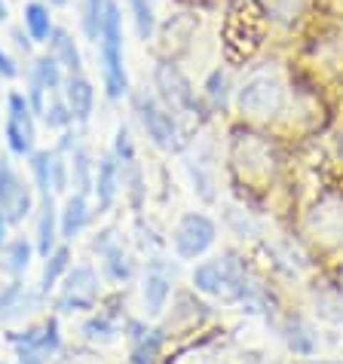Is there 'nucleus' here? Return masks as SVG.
<instances>
[{
	"mask_svg": "<svg viewBox=\"0 0 343 364\" xmlns=\"http://www.w3.org/2000/svg\"><path fill=\"white\" fill-rule=\"evenodd\" d=\"M98 68H102V86L107 101H123L132 92L126 70V49H123V4L107 0L105 6V22L98 34Z\"/></svg>",
	"mask_w": 343,
	"mask_h": 364,
	"instance_id": "1",
	"label": "nucleus"
},
{
	"mask_svg": "<svg viewBox=\"0 0 343 364\" xmlns=\"http://www.w3.org/2000/svg\"><path fill=\"white\" fill-rule=\"evenodd\" d=\"M89 218H93V211H89V196H83V193L68 196L62 211H58V232H62V239L65 242L77 239L80 232L86 230Z\"/></svg>",
	"mask_w": 343,
	"mask_h": 364,
	"instance_id": "15",
	"label": "nucleus"
},
{
	"mask_svg": "<svg viewBox=\"0 0 343 364\" xmlns=\"http://www.w3.org/2000/svg\"><path fill=\"white\" fill-rule=\"evenodd\" d=\"M68 163H70V187L74 193H83L89 196L93 193V184H95V159H93V150L86 147V141L68 154Z\"/></svg>",
	"mask_w": 343,
	"mask_h": 364,
	"instance_id": "16",
	"label": "nucleus"
},
{
	"mask_svg": "<svg viewBox=\"0 0 343 364\" xmlns=\"http://www.w3.org/2000/svg\"><path fill=\"white\" fill-rule=\"evenodd\" d=\"M215 236H218L215 220L203 215V211H190L172 230V248H175V255L181 260H196L215 245Z\"/></svg>",
	"mask_w": 343,
	"mask_h": 364,
	"instance_id": "7",
	"label": "nucleus"
},
{
	"mask_svg": "<svg viewBox=\"0 0 343 364\" xmlns=\"http://www.w3.org/2000/svg\"><path fill=\"white\" fill-rule=\"evenodd\" d=\"M0 255H4V269H6L13 279H19V276H25L28 267H31L34 245H31L28 239H13V242H6Z\"/></svg>",
	"mask_w": 343,
	"mask_h": 364,
	"instance_id": "23",
	"label": "nucleus"
},
{
	"mask_svg": "<svg viewBox=\"0 0 343 364\" xmlns=\"http://www.w3.org/2000/svg\"><path fill=\"white\" fill-rule=\"evenodd\" d=\"M178 4H184V6H211L215 0H178Z\"/></svg>",
	"mask_w": 343,
	"mask_h": 364,
	"instance_id": "39",
	"label": "nucleus"
},
{
	"mask_svg": "<svg viewBox=\"0 0 343 364\" xmlns=\"http://www.w3.org/2000/svg\"><path fill=\"white\" fill-rule=\"evenodd\" d=\"M194 285L209 297H227V300H246L248 285L242 272L230 260H206L194 269Z\"/></svg>",
	"mask_w": 343,
	"mask_h": 364,
	"instance_id": "8",
	"label": "nucleus"
},
{
	"mask_svg": "<svg viewBox=\"0 0 343 364\" xmlns=\"http://www.w3.org/2000/svg\"><path fill=\"white\" fill-rule=\"evenodd\" d=\"M154 92L175 117H184V114L206 117V101L196 95V89L190 86L184 70L175 65V58H159L154 65Z\"/></svg>",
	"mask_w": 343,
	"mask_h": 364,
	"instance_id": "4",
	"label": "nucleus"
},
{
	"mask_svg": "<svg viewBox=\"0 0 343 364\" xmlns=\"http://www.w3.org/2000/svg\"><path fill=\"white\" fill-rule=\"evenodd\" d=\"M31 211H34V190H31V184H25V181H22L16 199L9 202V208L4 211V215H6L9 224H25V218L31 215Z\"/></svg>",
	"mask_w": 343,
	"mask_h": 364,
	"instance_id": "33",
	"label": "nucleus"
},
{
	"mask_svg": "<svg viewBox=\"0 0 343 364\" xmlns=\"http://www.w3.org/2000/svg\"><path fill=\"white\" fill-rule=\"evenodd\" d=\"M105 6H107V0H80V31H83L86 40H93V43H98V34H102Z\"/></svg>",
	"mask_w": 343,
	"mask_h": 364,
	"instance_id": "26",
	"label": "nucleus"
},
{
	"mask_svg": "<svg viewBox=\"0 0 343 364\" xmlns=\"http://www.w3.org/2000/svg\"><path fill=\"white\" fill-rule=\"evenodd\" d=\"M49 184H53V196H62L68 193L70 187V163H68V154L62 150H49Z\"/></svg>",
	"mask_w": 343,
	"mask_h": 364,
	"instance_id": "29",
	"label": "nucleus"
},
{
	"mask_svg": "<svg viewBox=\"0 0 343 364\" xmlns=\"http://www.w3.org/2000/svg\"><path fill=\"white\" fill-rule=\"evenodd\" d=\"M4 138H6L9 156H19V159H28L37 147V114L28 105L22 89H9L6 92Z\"/></svg>",
	"mask_w": 343,
	"mask_h": 364,
	"instance_id": "5",
	"label": "nucleus"
},
{
	"mask_svg": "<svg viewBox=\"0 0 343 364\" xmlns=\"http://www.w3.org/2000/svg\"><path fill=\"white\" fill-rule=\"evenodd\" d=\"M46 53H53L58 58V65L65 68V74H83V53H80L74 34L68 28L56 25L53 34L46 40Z\"/></svg>",
	"mask_w": 343,
	"mask_h": 364,
	"instance_id": "14",
	"label": "nucleus"
},
{
	"mask_svg": "<svg viewBox=\"0 0 343 364\" xmlns=\"http://www.w3.org/2000/svg\"><path fill=\"white\" fill-rule=\"evenodd\" d=\"M132 98V107H135V117L141 129H144V135L150 138V144L157 150H163V154H178L181 150V123L178 117L172 114V110L163 105V101L157 98L154 89H138V92H129Z\"/></svg>",
	"mask_w": 343,
	"mask_h": 364,
	"instance_id": "3",
	"label": "nucleus"
},
{
	"mask_svg": "<svg viewBox=\"0 0 343 364\" xmlns=\"http://www.w3.org/2000/svg\"><path fill=\"white\" fill-rule=\"evenodd\" d=\"M6 22H9V4L0 0V25H6Z\"/></svg>",
	"mask_w": 343,
	"mask_h": 364,
	"instance_id": "38",
	"label": "nucleus"
},
{
	"mask_svg": "<svg viewBox=\"0 0 343 364\" xmlns=\"http://www.w3.org/2000/svg\"><path fill=\"white\" fill-rule=\"evenodd\" d=\"M114 242H117L114 227H107V230H102V232H95V239H93V251H95V255H102V251H105L107 245H114Z\"/></svg>",
	"mask_w": 343,
	"mask_h": 364,
	"instance_id": "36",
	"label": "nucleus"
},
{
	"mask_svg": "<svg viewBox=\"0 0 343 364\" xmlns=\"http://www.w3.org/2000/svg\"><path fill=\"white\" fill-rule=\"evenodd\" d=\"M43 4H49V9H65L70 6V0H43Z\"/></svg>",
	"mask_w": 343,
	"mask_h": 364,
	"instance_id": "40",
	"label": "nucleus"
},
{
	"mask_svg": "<svg viewBox=\"0 0 343 364\" xmlns=\"http://www.w3.org/2000/svg\"><path fill=\"white\" fill-rule=\"evenodd\" d=\"M172 282H175V267H169L166 260L154 257L144 272V285H141V297H144V312L150 318L159 316L166 309L172 297Z\"/></svg>",
	"mask_w": 343,
	"mask_h": 364,
	"instance_id": "9",
	"label": "nucleus"
},
{
	"mask_svg": "<svg viewBox=\"0 0 343 364\" xmlns=\"http://www.w3.org/2000/svg\"><path fill=\"white\" fill-rule=\"evenodd\" d=\"M43 260L46 264H43V276H40V291L49 294V291L58 288V282H62L65 272L70 269V248L68 245H56Z\"/></svg>",
	"mask_w": 343,
	"mask_h": 364,
	"instance_id": "22",
	"label": "nucleus"
},
{
	"mask_svg": "<svg viewBox=\"0 0 343 364\" xmlns=\"http://www.w3.org/2000/svg\"><path fill=\"white\" fill-rule=\"evenodd\" d=\"M40 119H43V126H49L53 132H62V129H68V126H77L74 114H70V107H68V101H65L62 92H49L46 107H43V114H40Z\"/></svg>",
	"mask_w": 343,
	"mask_h": 364,
	"instance_id": "25",
	"label": "nucleus"
},
{
	"mask_svg": "<svg viewBox=\"0 0 343 364\" xmlns=\"http://www.w3.org/2000/svg\"><path fill=\"white\" fill-rule=\"evenodd\" d=\"M6 227H9V220H6L4 211H0V251H4V245H6Z\"/></svg>",
	"mask_w": 343,
	"mask_h": 364,
	"instance_id": "37",
	"label": "nucleus"
},
{
	"mask_svg": "<svg viewBox=\"0 0 343 364\" xmlns=\"http://www.w3.org/2000/svg\"><path fill=\"white\" fill-rule=\"evenodd\" d=\"M340 150H343V141H340Z\"/></svg>",
	"mask_w": 343,
	"mask_h": 364,
	"instance_id": "42",
	"label": "nucleus"
},
{
	"mask_svg": "<svg viewBox=\"0 0 343 364\" xmlns=\"http://www.w3.org/2000/svg\"><path fill=\"white\" fill-rule=\"evenodd\" d=\"M126 13H129V18H132L135 37L141 40V43H150V40L157 37V28H159L154 0H126Z\"/></svg>",
	"mask_w": 343,
	"mask_h": 364,
	"instance_id": "18",
	"label": "nucleus"
},
{
	"mask_svg": "<svg viewBox=\"0 0 343 364\" xmlns=\"http://www.w3.org/2000/svg\"><path fill=\"white\" fill-rule=\"evenodd\" d=\"M98 297H102V279L89 264H77L65 272L62 291L56 297V309L68 316V312H89L95 309Z\"/></svg>",
	"mask_w": 343,
	"mask_h": 364,
	"instance_id": "6",
	"label": "nucleus"
},
{
	"mask_svg": "<svg viewBox=\"0 0 343 364\" xmlns=\"http://www.w3.org/2000/svg\"><path fill=\"white\" fill-rule=\"evenodd\" d=\"M22 28L28 31V37L34 40V43H43L49 34H53L56 28V18H53V9H49V4H43V0H28L25 9H22Z\"/></svg>",
	"mask_w": 343,
	"mask_h": 364,
	"instance_id": "17",
	"label": "nucleus"
},
{
	"mask_svg": "<svg viewBox=\"0 0 343 364\" xmlns=\"http://www.w3.org/2000/svg\"><path fill=\"white\" fill-rule=\"evenodd\" d=\"M227 98H230V80L221 68H215L211 74L206 77V86H203V101L211 110H224L227 107Z\"/></svg>",
	"mask_w": 343,
	"mask_h": 364,
	"instance_id": "28",
	"label": "nucleus"
},
{
	"mask_svg": "<svg viewBox=\"0 0 343 364\" xmlns=\"http://www.w3.org/2000/svg\"><path fill=\"white\" fill-rule=\"evenodd\" d=\"M28 166H31V181L37 196H53V184H49V150H37L28 156Z\"/></svg>",
	"mask_w": 343,
	"mask_h": 364,
	"instance_id": "31",
	"label": "nucleus"
},
{
	"mask_svg": "<svg viewBox=\"0 0 343 364\" xmlns=\"http://www.w3.org/2000/svg\"><path fill=\"white\" fill-rule=\"evenodd\" d=\"M129 346H132V352H129L132 364H157V355H159V349H163V331L150 328L147 333H141L138 340H129Z\"/></svg>",
	"mask_w": 343,
	"mask_h": 364,
	"instance_id": "27",
	"label": "nucleus"
},
{
	"mask_svg": "<svg viewBox=\"0 0 343 364\" xmlns=\"http://www.w3.org/2000/svg\"><path fill=\"white\" fill-rule=\"evenodd\" d=\"M40 215H37V232H34V251L46 257L49 251L58 245L62 232H58V211H56V196H40Z\"/></svg>",
	"mask_w": 343,
	"mask_h": 364,
	"instance_id": "13",
	"label": "nucleus"
},
{
	"mask_svg": "<svg viewBox=\"0 0 343 364\" xmlns=\"http://www.w3.org/2000/svg\"><path fill=\"white\" fill-rule=\"evenodd\" d=\"M43 297L46 294L40 288L31 291L22 279H13L9 285H4V291H0V321L9 325V321H16V318L31 316V312H37L43 306Z\"/></svg>",
	"mask_w": 343,
	"mask_h": 364,
	"instance_id": "10",
	"label": "nucleus"
},
{
	"mask_svg": "<svg viewBox=\"0 0 343 364\" xmlns=\"http://www.w3.org/2000/svg\"><path fill=\"white\" fill-rule=\"evenodd\" d=\"M120 331H123V318H120V309H98L95 316L83 325L86 340H93V343H110Z\"/></svg>",
	"mask_w": 343,
	"mask_h": 364,
	"instance_id": "21",
	"label": "nucleus"
},
{
	"mask_svg": "<svg viewBox=\"0 0 343 364\" xmlns=\"http://www.w3.org/2000/svg\"><path fill=\"white\" fill-rule=\"evenodd\" d=\"M120 187H123V178H120V163H117V156L110 154V150H105V154L95 159V184H93L98 215L110 211V205H114L117 196H120Z\"/></svg>",
	"mask_w": 343,
	"mask_h": 364,
	"instance_id": "11",
	"label": "nucleus"
},
{
	"mask_svg": "<svg viewBox=\"0 0 343 364\" xmlns=\"http://www.w3.org/2000/svg\"><path fill=\"white\" fill-rule=\"evenodd\" d=\"M9 43H13V49L25 58V62H31V58H34V46L37 43L28 37V31L22 25H9Z\"/></svg>",
	"mask_w": 343,
	"mask_h": 364,
	"instance_id": "34",
	"label": "nucleus"
},
{
	"mask_svg": "<svg viewBox=\"0 0 343 364\" xmlns=\"http://www.w3.org/2000/svg\"><path fill=\"white\" fill-rule=\"evenodd\" d=\"M319 364H328V361H319Z\"/></svg>",
	"mask_w": 343,
	"mask_h": 364,
	"instance_id": "41",
	"label": "nucleus"
},
{
	"mask_svg": "<svg viewBox=\"0 0 343 364\" xmlns=\"http://www.w3.org/2000/svg\"><path fill=\"white\" fill-rule=\"evenodd\" d=\"M62 95L68 101L70 114H74V123L77 126H86L95 114V86L86 74H68L65 77V86H62Z\"/></svg>",
	"mask_w": 343,
	"mask_h": 364,
	"instance_id": "12",
	"label": "nucleus"
},
{
	"mask_svg": "<svg viewBox=\"0 0 343 364\" xmlns=\"http://www.w3.org/2000/svg\"><path fill=\"white\" fill-rule=\"evenodd\" d=\"M110 154L117 156L120 163V171L123 168H132L138 163V150H135V141H132V132H129L126 123L117 126V135H114V147H110Z\"/></svg>",
	"mask_w": 343,
	"mask_h": 364,
	"instance_id": "30",
	"label": "nucleus"
},
{
	"mask_svg": "<svg viewBox=\"0 0 343 364\" xmlns=\"http://www.w3.org/2000/svg\"><path fill=\"white\" fill-rule=\"evenodd\" d=\"M19 187H22V178H19V171L13 168V159L4 154L0 156V211L9 208V202L16 199Z\"/></svg>",
	"mask_w": 343,
	"mask_h": 364,
	"instance_id": "32",
	"label": "nucleus"
},
{
	"mask_svg": "<svg viewBox=\"0 0 343 364\" xmlns=\"http://www.w3.org/2000/svg\"><path fill=\"white\" fill-rule=\"evenodd\" d=\"M285 101L288 92L276 70H251L236 89V110L242 114V119H248L255 126L279 119L282 110H285Z\"/></svg>",
	"mask_w": 343,
	"mask_h": 364,
	"instance_id": "2",
	"label": "nucleus"
},
{
	"mask_svg": "<svg viewBox=\"0 0 343 364\" xmlns=\"http://www.w3.org/2000/svg\"><path fill=\"white\" fill-rule=\"evenodd\" d=\"M260 13H264L273 25H282V28H291L300 22L307 9V0H251Z\"/></svg>",
	"mask_w": 343,
	"mask_h": 364,
	"instance_id": "19",
	"label": "nucleus"
},
{
	"mask_svg": "<svg viewBox=\"0 0 343 364\" xmlns=\"http://www.w3.org/2000/svg\"><path fill=\"white\" fill-rule=\"evenodd\" d=\"M34 70H37V77L43 80V86H46V92H62V86H65V68L58 65V58L53 55V53H40V55H34L31 62Z\"/></svg>",
	"mask_w": 343,
	"mask_h": 364,
	"instance_id": "24",
	"label": "nucleus"
},
{
	"mask_svg": "<svg viewBox=\"0 0 343 364\" xmlns=\"http://www.w3.org/2000/svg\"><path fill=\"white\" fill-rule=\"evenodd\" d=\"M98 257H102V272H105V279H110L114 285H123V282H129V279L135 276V264H132V257L126 255L120 242H114V245H107Z\"/></svg>",
	"mask_w": 343,
	"mask_h": 364,
	"instance_id": "20",
	"label": "nucleus"
},
{
	"mask_svg": "<svg viewBox=\"0 0 343 364\" xmlns=\"http://www.w3.org/2000/svg\"><path fill=\"white\" fill-rule=\"evenodd\" d=\"M16 77H22V65L6 46H0V80H16Z\"/></svg>",
	"mask_w": 343,
	"mask_h": 364,
	"instance_id": "35",
	"label": "nucleus"
}]
</instances>
